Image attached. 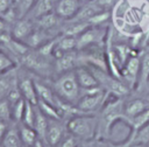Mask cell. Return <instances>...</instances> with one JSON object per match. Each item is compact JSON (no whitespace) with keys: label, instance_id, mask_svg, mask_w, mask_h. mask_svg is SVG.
Returning <instances> with one entry per match:
<instances>
[{"label":"cell","instance_id":"obj_1","mask_svg":"<svg viewBox=\"0 0 149 147\" xmlns=\"http://www.w3.org/2000/svg\"><path fill=\"white\" fill-rule=\"evenodd\" d=\"M123 98L106 93V99L98 116V133L97 138L108 139L113 126L118 121H126L123 113Z\"/></svg>","mask_w":149,"mask_h":147},{"label":"cell","instance_id":"obj_2","mask_svg":"<svg viewBox=\"0 0 149 147\" xmlns=\"http://www.w3.org/2000/svg\"><path fill=\"white\" fill-rule=\"evenodd\" d=\"M66 132L79 141L97 138L98 133V114L78 113L68 119L65 123Z\"/></svg>","mask_w":149,"mask_h":147},{"label":"cell","instance_id":"obj_3","mask_svg":"<svg viewBox=\"0 0 149 147\" xmlns=\"http://www.w3.org/2000/svg\"><path fill=\"white\" fill-rule=\"evenodd\" d=\"M50 86L59 99L69 104L76 105L80 98V86L77 82L74 70L58 74L57 77L51 79Z\"/></svg>","mask_w":149,"mask_h":147},{"label":"cell","instance_id":"obj_4","mask_svg":"<svg viewBox=\"0 0 149 147\" xmlns=\"http://www.w3.org/2000/svg\"><path fill=\"white\" fill-rule=\"evenodd\" d=\"M17 61H20V63L24 68L43 77H51L52 71H55V65L49 60V57L43 56L36 49L33 48H30Z\"/></svg>","mask_w":149,"mask_h":147},{"label":"cell","instance_id":"obj_5","mask_svg":"<svg viewBox=\"0 0 149 147\" xmlns=\"http://www.w3.org/2000/svg\"><path fill=\"white\" fill-rule=\"evenodd\" d=\"M87 66H90V65H87ZM90 68H91L92 72L94 74L99 86L106 93H111V94H114L116 97L123 98L130 92V89L121 79L112 76L109 72H107L102 69H99L95 66H90Z\"/></svg>","mask_w":149,"mask_h":147},{"label":"cell","instance_id":"obj_6","mask_svg":"<svg viewBox=\"0 0 149 147\" xmlns=\"http://www.w3.org/2000/svg\"><path fill=\"white\" fill-rule=\"evenodd\" d=\"M107 28L101 26H88L80 35L77 36V49L81 50L87 47L101 46L107 36Z\"/></svg>","mask_w":149,"mask_h":147},{"label":"cell","instance_id":"obj_7","mask_svg":"<svg viewBox=\"0 0 149 147\" xmlns=\"http://www.w3.org/2000/svg\"><path fill=\"white\" fill-rule=\"evenodd\" d=\"M140 56L141 55H135L129 57L121 66V80L130 90L137 88L140 74Z\"/></svg>","mask_w":149,"mask_h":147},{"label":"cell","instance_id":"obj_8","mask_svg":"<svg viewBox=\"0 0 149 147\" xmlns=\"http://www.w3.org/2000/svg\"><path fill=\"white\" fill-rule=\"evenodd\" d=\"M106 99V92L101 91L93 94H84L76 103V107L80 113H91L97 114L102 107Z\"/></svg>","mask_w":149,"mask_h":147},{"label":"cell","instance_id":"obj_9","mask_svg":"<svg viewBox=\"0 0 149 147\" xmlns=\"http://www.w3.org/2000/svg\"><path fill=\"white\" fill-rule=\"evenodd\" d=\"M83 4L80 0H56L54 12L61 20L70 21L77 15Z\"/></svg>","mask_w":149,"mask_h":147},{"label":"cell","instance_id":"obj_10","mask_svg":"<svg viewBox=\"0 0 149 147\" xmlns=\"http://www.w3.org/2000/svg\"><path fill=\"white\" fill-rule=\"evenodd\" d=\"M54 65H55V72H57V74L74 70L77 66L80 65L78 52L72 50V51H68V52L62 54L59 57L55 58Z\"/></svg>","mask_w":149,"mask_h":147},{"label":"cell","instance_id":"obj_11","mask_svg":"<svg viewBox=\"0 0 149 147\" xmlns=\"http://www.w3.org/2000/svg\"><path fill=\"white\" fill-rule=\"evenodd\" d=\"M65 131H66V127L65 125L61 124V120L49 119L45 144L49 147H56L61 142V140L65 136Z\"/></svg>","mask_w":149,"mask_h":147},{"label":"cell","instance_id":"obj_12","mask_svg":"<svg viewBox=\"0 0 149 147\" xmlns=\"http://www.w3.org/2000/svg\"><path fill=\"white\" fill-rule=\"evenodd\" d=\"M34 29H35V21L27 16L19 19L15 23L10 26L12 36L15 40H19L22 42L33 33Z\"/></svg>","mask_w":149,"mask_h":147},{"label":"cell","instance_id":"obj_13","mask_svg":"<svg viewBox=\"0 0 149 147\" xmlns=\"http://www.w3.org/2000/svg\"><path fill=\"white\" fill-rule=\"evenodd\" d=\"M19 84V70L16 66L0 74V99L7 97L9 91Z\"/></svg>","mask_w":149,"mask_h":147},{"label":"cell","instance_id":"obj_14","mask_svg":"<svg viewBox=\"0 0 149 147\" xmlns=\"http://www.w3.org/2000/svg\"><path fill=\"white\" fill-rule=\"evenodd\" d=\"M74 74H76V78H77V82L80 89H90V88L99 86L98 80L90 66L79 65L74 69Z\"/></svg>","mask_w":149,"mask_h":147},{"label":"cell","instance_id":"obj_15","mask_svg":"<svg viewBox=\"0 0 149 147\" xmlns=\"http://www.w3.org/2000/svg\"><path fill=\"white\" fill-rule=\"evenodd\" d=\"M56 5V0H35L30 10L26 15L31 20H36L45 14L54 12Z\"/></svg>","mask_w":149,"mask_h":147},{"label":"cell","instance_id":"obj_16","mask_svg":"<svg viewBox=\"0 0 149 147\" xmlns=\"http://www.w3.org/2000/svg\"><path fill=\"white\" fill-rule=\"evenodd\" d=\"M19 88H20V91L22 93V97L27 102H29L34 105H37L38 98L36 94V89H35V84H34L33 78H30L28 76L20 77V74H19Z\"/></svg>","mask_w":149,"mask_h":147},{"label":"cell","instance_id":"obj_17","mask_svg":"<svg viewBox=\"0 0 149 147\" xmlns=\"http://www.w3.org/2000/svg\"><path fill=\"white\" fill-rule=\"evenodd\" d=\"M148 108H149V103L147 99H143V98H134V99L125 102L123 103V113L126 116V121H127V119L133 118Z\"/></svg>","mask_w":149,"mask_h":147},{"label":"cell","instance_id":"obj_18","mask_svg":"<svg viewBox=\"0 0 149 147\" xmlns=\"http://www.w3.org/2000/svg\"><path fill=\"white\" fill-rule=\"evenodd\" d=\"M34 84H35L37 98L40 100H44V102H47V103H49L51 105L57 106L58 97L56 96V93L54 92V90L51 89L50 85H47L43 82H40L37 79H34Z\"/></svg>","mask_w":149,"mask_h":147},{"label":"cell","instance_id":"obj_19","mask_svg":"<svg viewBox=\"0 0 149 147\" xmlns=\"http://www.w3.org/2000/svg\"><path fill=\"white\" fill-rule=\"evenodd\" d=\"M1 147H24L22 144V140L20 138L17 125H10L8 126V130L3 136V139L0 142Z\"/></svg>","mask_w":149,"mask_h":147},{"label":"cell","instance_id":"obj_20","mask_svg":"<svg viewBox=\"0 0 149 147\" xmlns=\"http://www.w3.org/2000/svg\"><path fill=\"white\" fill-rule=\"evenodd\" d=\"M149 79V51H144L140 56V74L137 82V90H142L147 86Z\"/></svg>","mask_w":149,"mask_h":147},{"label":"cell","instance_id":"obj_21","mask_svg":"<svg viewBox=\"0 0 149 147\" xmlns=\"http://www.w3.org/2000/svg\"><path fill=\"white\" fill-rule=\"evenodd\" d=\"M49 125V118L38 108L36 105V116H35V121H34V130L36 131L38 138L45 142V136H47V130ZM48 146V145H47Z\"/></svg>","mask_w":149,"mask_h":147},{"label":"cell","instance_id":"obj_22","mask_svg":"<svg viewBox=\"0 0 149 147\" xmlns=\"http://www.w3.org/2000/svg\"><path fill=\"white\" fill-rule=\"evenodd\" d=\"M17 128H19V133H20V138L22 140V144L24 147H33L35 141L38 139V135L36 133V131L34 130V127L28 126L23 123H19L17 124Z\"/></svg>","mask_w":149,"mask_h":147},{"label":"cell","instance_id":"obj_23","mask_svg":"<svg viewBox=\"0 0 149 147\" xmlns=\"http://www.w3.org/2000/svg\"><path fill=\"white\" fill-rule=\"evenodd\" d=\"M129 126L130 128V132L129 134L130 135H134L137 131H140L142 127H144L147 124H149V108L141 112L140 114L133 117V118H129L127 119V121L125 123Z\"/></svg>","mask_w":149,"mask_h":147},{"label":"cell","instance_id":"obj_24","mask_svg":"<svg viewBox=\"0 0 149 147\" xmlns=\"http://www.w3.org/2000/svg\"><path fill=\"white\" fill-rule=\"evenodd\" d=\"M34 21H35V26L36 27L49 32L50 29H54L58 24V22L62 21V20L55 14V12H51V13L45 14V15H43V16L34 20Z\"/></svg>","mask_w":149,"mask_h":147},{"label":"cell","instance_id":"obj_25","mask_svg":"<svg viewBox=\"0 0 149 147\" xmlns=\"http://www.w3.org/2000/svg\"><path fill=\"white\" fill-rule=\"evenodd\" d=\"M88 26H90V23L86 22V21H70V24L66 26V27H64V30L61 32V34L62 35H68V36H74V37H77Z\"/></svg>","mask_w":149,"mask_h":147},{"label":"cell","instance_id":"obj_26","mask_svg":"<svg viewBox=\"0 0 149 147\" xmlns=\"http://www.w3.org/2000/svg\"><path fill=\"white\" fill-rule=\"evenodd\" d=\"M37 106L38 108L49 118V119H56V120H61L62 117H61V113L59 111L57 110V107L55 105H51L44 100H40L37 102Z\"/></svg>","mask_w":149,"mask_h":147},{"label":"cell","instance_id":"obj_27","mask_svg":"<svg viewBox=\"0 0 149 147\" xmlns=\"http://www.w3.org/2000/svg\"><path fill=\"white\" fill-rule=\"evenodd\" d=\"M35 116H36V105L29 103L26 100V106H24V112H23V117H22V121L23 124L28 125V126H34V121H35Z\"/></svg>","mask_w":149,"mask_h":147},{"label":"cell","instance_id":"obj_28","mask_svg":"<svg viewBox=\"0 0 149 147\" xmlns=\"http://www.w3.org/2000/svg\"><path fill=\"white\" fill-rule=\"evenodd\" d=\"M24 106H26V99L21 98L19 102L12 105V120L15 124H19L22 121L23 112H24Z\"/></svg>","mask_w":149,"mask_h":147},{"label":"cell","instance_id":"obj_29","mask_svg":"<svg viewBox=\"0 0 149 147\" xmlns=\"http://www.w3.org/2000/svg\"><path fill=\"white\" fill-rule=\"evenodd\" d=\"M0 121L8 123V124L13 121L12 120V105L6 98L0 99Z\"/></svg>","mask_w":149,"mask_h":147},{"label":"cell","instance_id":"obj_30","mask_svg":"<svg viewBox=\"0 0 149 147\" xmlns=\"http://www.w3.org/2000/svg\"><path fill=\"white\" fill-rule=\"evenodd\" d=\"M109 18H111L109 10L102 9V10L98 12L97 14H94L93 16H91L87 20V22L90 23V26H101L102 23L107 22V20H109Z\"/></svg>","mask_w":149,"mask_h":147},{"label":"cell","instance_id":"obj_31","mask_svg":"<svg viewBox=\"0 0 149 147\" xmlns=\"http://www.w3.org/2000/svg\"><path fill=\"white\" fill-rule=\"evenodd\" d=\"M13 66H15V62L6 52L0 50V74L12 69Z\"/></svg>","mask_w":149,"mask_h":147},{"label":"cell","instance_id":"obj_32","mask_svg":"<svg viewBox=\"0 0 149 147\" xmlns=\"http://www.w3.org/2000/svg\"><path fill=\"white\" fill-rule=\"evenodd\" d=\"M78 144H79V140L77 138H74L71 134H68L61 140V142L56 147H77Z\"/></svg>","mask_w":149,"mask_h":147},{"label":"cell","instance_id":"obj_33","mask_svg":"<svg viewBox=\"0 0 149 147\" xmlns=\"http://www.w3.org/2000/svg\"><path fill=\"white\" fill-rule=\"evenodd\" d=\"M21 98H23V97H22V93H21V91H20L19 84H17L16 86H14V88L9 91V93L7 94V97H6V99L10 103V105L15 104V103H16V102H19Z\"/></svg>","mask_w":149,"mask_h":147},{"label":"cell","instance_id":"obj_34","mask_svg":"<svg viewBox=\"0 0 149 147\" xmlns=\"http://www.w3.org/2000/svg\"><path fill=\"white\" fill-rule=\"evenodd\" d=\"M95 147H123V141L122 142H113L108 139L97 138Z\"/></svg>","mask_w":149,"mask_h":147},{"label":"cell","instance_id":"obj_35","mask_svg":"<svg viewBox=\"0 0 149 147\" xmlns=\"http://www.w3.org/2000/svg\"><path fill=\"white\" fill-rule=\"evenodd\" d=\"M94 1L101 9H106V10H109L116 2V0H94Z\"/></svg>","mask_w":149,"mask_h":147},{"label":"cell","instance_id":"obj_36","mask_svg":"<svg viewBox=\"0 0 149 147\" xmlns=\"http://www.w3.org/2000/svg\"><path fill=\"white\" fill-rule=\"evenodd\" d=\"M14 5V0H0V15L7 12Z\"/></svg>","mask_w":149,"mask_h":147},{"label":"cell","instance_id":"obj_37","mask_svg":"<svg viewBox=\"0 0 149 147\" xmlns=\"http://www.w3.org/2000/svg\"><path fill=\"white\" fill-rule=\"evenodd\" d=\"M95 142H97V138L95 139H91V140L79 141L77 147H95Z\"/></svg>","mask_w":149,"mask_h":147},{"label":"cell","instance_id":"obj_38","mask_svg":"<svg viewBox=\"0 0 149 147\" xmlns=\"http://www.w3.org/2000/svg\"><path fill=\"white\" fill-rule=\"evenodd\" d=\"M8 130V123H3V121H0V142L1 140L3 139L6 132Z\"/></svg>","mask_w":149,"mask_h":147},{"label":"cell","instance_id":"obj_39","mask_svg":"<svg viewBox=\"0 0 149 147\" xmlns=\"http://www.w3.org/2000/svg\"><path fill=\"white\" fill-rule=\"evenodd\" d=\"M7 30H10V29H9V24L0 16V35H1L2 33L7 32Z\"/></svg>","mask_w":149,"mask_h":147},{"label":"cell","instance_id":"obj_40","mask_svg":"<svg viewBox=\"0 0 149 147\" xmlns=\"http://www.w3.org/2000/svg\"><path fill=\"white\" fill-rule=\"evenodd\" d=\"M147 51H149V38H148V42H147Z\"/></svg>","mask_w":149,"mask_h":147},{"label":"cell","instance_id":"obj_41","mask_svg":"<svg viewBox=\"0 0 149 147\" xmlns=\"http://www.w3.org/2000/svg\"><path fill=\"white\" fill-rule=\"evenodd\" d=\"M147 100H148V103H149V96H148V97H147Z\"/></svg>","mask_w":149,"mask_h":147},{"label":"cell","instance_id":"obj_42","mask_svg":"<svg viewBox=\"0 0 149 147\" xmlns=\"http://www.w3.org/2000/svg\"><path fill=\"white\" fill-rule=\"evenodd\" d=\"M147 86H149V79H148V84H147Z\"/></svg>","mask_w":149,"mask_h":147},{"label":"cell","instance_id":"obj_43","mask_svg":"<svg viewBox=\"0 0 149 147\" xmlns=\"http://www.w3.org/2000/svg\"><path fill=\"white\" fill-rule=\"evenodd\" d=\"M0 147H1V146H0Z\"/></svg>","mask_w":149,"mask_h":147}]
</instances>
